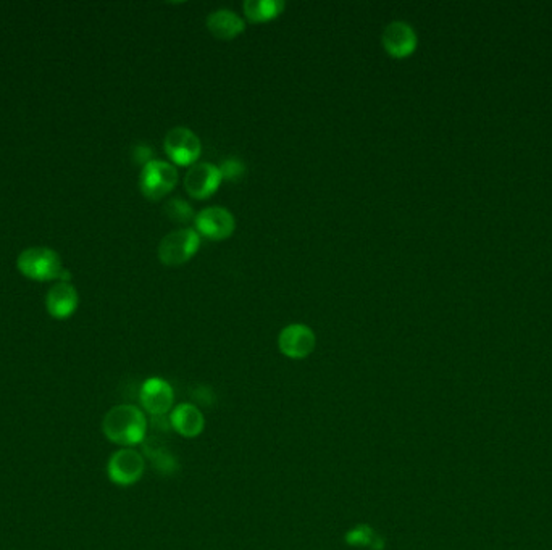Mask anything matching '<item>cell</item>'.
Wrapping results in <instances>:
<instances>
[{"mask_svg": "<svg viewBox=\"0 0 552 550\" xmlns=\"http://www.w3.org/2000/svg\"><path fill=\"white\" fill-rule=\"evenodd\" d=\"M102 431L110 443L121 447L142 444L148 434V418L139 407L123 403L107 412Z\"/></svg>", "mask_w": 552, "mask_h": 550, "instance_id": "obj_1", "label": "cell"}, {"mask_svg": "<svg viewBox=\"0 0 552 550\" xmlns=\"http://www.w3.org/2000/svg\"><path fill=\"white\" fill-rule=\"evenodd\" d=\"M16 269L25 278L33 281L70 282L71 275L64 269L60 255L49 248H29L16 259Z\"/></svg>", "mask_w": 552, "mask_h": 550, "instance_id": "obj_2", "label": "cell"}, {"mask_svg": "<svg viewBox=\"0 0 552 550\" xmlns=\"http://www.w3.org/2000/svg\"><path fill=\"white\" fill-rule=\"evenodd\" d=\"M200 246V236L194 228H181L167 234L158 244V260L167 267H178L191 260Z\"/></svg>", "mask_w": 552, "mask_h": 550, "instance_id": "obj_3", "label": "cell"}, {"mask_svg": "<svg viewBox=\"0 0 552 550\" xmlns=\"http://www.w3.org/2000/svg\"><path fill=\"white\" fill-rule=\"evenodd\" d=\"M146 472V459L133 447H121L114 452L107 463L108 480L117 486H133Z\"/></svg>", "mask_w": 552, "mask_h": 550, "instance_id": "obj_4", "label": "cell"}, {"mask_svg": "<svg viewBox=\"0 0 552 550\" xmlns=\"http://www.w3.org/2000/svg\"><path fill=\"white\" fill-rule=\"evenodd\" d=\"M178 169L165 160H150L142 167L139 188L150 200L165 198L177 186Z\"/></svg>", "mask_w": 552, "mask_h": 550, "instance_id": "obj_5", "label": "cell"}, {"mask_svg": "<svg viewBox=\"0 0 552 550\" xmlns=\"http://www.w3.org/2000/svg\"><path fill=\"white\" fill-rule=\"evenodd\" d=\"M165 152L177 165H194L202 152L199 136L186 127L170 129L165 136Z\"/></svg>", "mask_w": 552, "mask_h": 550, "instance_id": "obj_6", "label": "cell"}, {"mask_svg": "<svg viewBox=\"0 0 552 550\" xmlns=\"http://www.w3.org/2000/svg\"><path fill=\"white\" fill-rule=\"evenodd\" d=\"M317 346V336L309 326L294 323L284 326L278 336V347L284 357L302 360L309 357Z\"/></svg>", "mask_w": 552, "mask_h": 550, "instance_id": "obj_7", "label": "cell"}, {"mask_svg": "<svg viewBox=\"0 0 552 550\" xmlns=\"http://www.w3.org/2000/svg\"><path fill=\"white\" fill-rule=\"evenodd\" d=\"M221 171L209 162L194 163L184 175V189L194 199H207L219 189Z\"/></svg>", "mask_w": 552, "mask_h": 550, "instance_id": "obj_8", "label": "cell"}, {"mask_svg": "<svg viewBox=\"0 0 552 550\" xmlns=\"http://www.w3.org/2000/svg\"><path fill=\"white\" fill-rule=\"evenodd\" d=\"M194 221L196 231L212 240L227 239L236 228L233 215L223 207H207L196 215Z\"/></svg>", "mask_w": 552, "mask_h": 550, "instance_id": "obj_9", "label": "cell"}, {"mask_svg": "<svg viewBox=\"0 0 552 550\" xmlns=\"http://www.w3.org/2000/svg\"><path fill=\"white\" fill-rule=\"evenodd\" d=\"M383 47L394 58L412 56L418 46L415 29L407 22H391L384 26L382 35Z\"/></svg>", "mask_w": 552, "mask_h": 550, "instance_id": "obj_10", "label": "cell"}, {"mask_svg": "<svg viewBox=\"0 0 552 550\" xmlns=\"http://www.w3.org/2000/svg\"><path fill=\"white\" fill-rule=\"evenodd\" d=\"M142 409L152 416L167 415L173 409V388L162 378H149L142 382L139 392Z\"/></svg>", "mask_w": 552, "mask_h": 550, "instance_id": "obj_11", "label": "cell"}, {"mask_svg": "<svg viewBox=\"0 0 552 550\" xmlns=\"http://www.w3.org/2000/svg\"><path fill=\"white\" fill-rule=\"evenodd\" d=\"M79 296L77 288L70 282L58 281L46 297V309L50 317L66 320L78 309Z\"/></svg>", "mask_w": 552, "mask_h": 550, "instance_id": "obj_12", "label": "cell"}, {"mask_svg": "<svg viewBox=\"0 0 552 550\" xmlns=\"http://www.w3.org/2000/svg\"><path fill=\"white\" fill-rule=\"evenodd\" d=\"M170 424L183 438H198L204 431V413L194 403H181L170 412Z\"/></svg>", "mask_w": 552, "mask_h": 550, "instance_id": "obj_13", "label": "cell"}, {"mask_svg": "<svg viewBox=\"0 0 552 550\" xmlns=\"http://www.w3.org/2000/svg\"><path fill=\"white\" fill-rule=\"evenodd\" d=\"M207 28L221 41H230L246 29V23L241 16L234 14L233 10L220 8L207 16Z\"/></svg>", "mask_w": 552, "mask_h": 550, "instance_id": "obj_14", "label": "cell"}, {"mask_svg": "<svg viewBox=\"0 0 552 550\" xmlns=\"http://www.w3.org/2000/svg\"><path fill=\"white\" fill-rule=\"evenodd\" d=\"M244 14L249 22L263 23L273 20L283 12L284 2L281 0H246L244 2Z\"/></svg>", "mask_w": 552, "mask_h": 550, "instance_id": "obj_15", "label": "cell"}, {"mask_svg": "<svg viewBox=\"0 0 552 550\" xmlns=\"http://www.w3.org/2000/svg\"><path fill=\"white\" fill-rule=\"evenodd\" d=\"M344 539L353 547H368L372 550L384 549V539L370 525H363V523L357 525L355 528L349 529Z\"/></svg>", "mask_w": 552, "mask_h": 550, "instance_id": "obj_16", "label": "cell"}, {"mask_svg": "<svg viewBox=\"0 0 552 550\" xmlns=\"http://www.w3.org/2000/svg\"><path fill=\"white\" fill-rule=\"evenodd\" d=\"M165 215H167V219L177 221V223H188L192 219H196L192 205L179 198L170 199L165 204Z\"/></svg>", "mask_w": 552, "mask_h": 550, "instance_id": "obj_17", "label": "cell"}, {"mask_svg": "<svg viewBox=\"0 0 552 550\" xmlns=\"http://www.w3.org/2000/svg\"><path fill=\"white\" fill-rule=\"evenodd\" d=\"M144 449H146L148 457L152 460V463L156 465L157 470L173 473L177 462H175V459L171 457L169 452L165 451V449H160V447H152V445L148 444V443L144 445Z\"/></svg>", "mask_w": 552, "mask_h": 550, "instance_id": "obj_18", "label": "cell"}, {"mask_svg": "<svg viewBox=\"0 0 552 550\" xmlns=\"http://www.w3.org/2000/svg\"><path fill=\"white\" fill-rule=\"evenodd\" d=\"M219 168L221 171V177L228 179V181L241 179L244 171H246L244 163L241 160H236V158H227L225 162L220 165Z\"/></svg>", "mask_w": 552, "mask_h": 550, "instance_id": "obj_19", "label": "cell"}, {"mask_svg": "<svg viewBox=\"0 0 552 550\" xmlns=\"http://www.w3.org/2000/svg\"><path fill=\"white\" fill-rule=\"evenodd\" d=\"M135 158L136 162L142 163V165L149 163L150 160H154L152 158V148H148V146H136Z\"/></svg>", "mask_w": 552, "mask_h": 550, "instance_id": "obj_20", "label": "cell"}]
</instances>
